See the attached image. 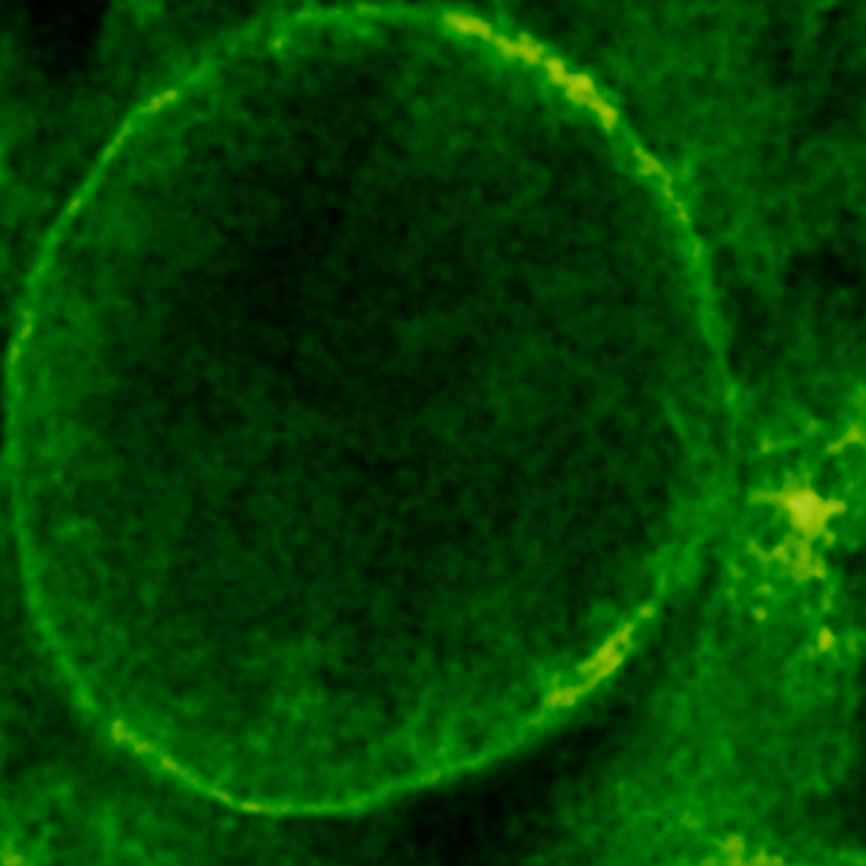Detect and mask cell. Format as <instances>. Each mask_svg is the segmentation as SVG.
Here are the masks:
<instances>
[{"mask_svg":"<svg viewBox=\"0 0 866 866\" xmlns=\"http://www.w3.org/2000/svg\"><path fill=\"white\" fill-rule=\"evenodd\" d=\"M630 635H633V625H625L623 630H617L612 638L605 643V648L597 651L592 661H587L579 673L585 676V681H577L574 686H564V689H554V693L549 696V707H569L574 704L577 696H582L585 691H590L597 681H602L605 676H610L612 671L617 669V663L623 661V653L625 648L630 646Z\"/></svg>","mask_w":866,"mask_h":866,"instance_id":"1","label":"cell"},{"mask_svg":"<svg viewBox=\"0 0 866 866\" xmlns=\"http://www.w3.org/2000/svg\"><path fill=\"white\" fill-rule=\"evenodd\" d=\"M775 556H780L785 564H788V569L793 572V577L795 579H806V577H813V574H823V569L818 567V559L811 554V541L808 539H785L780 547H777Z\"/></svg>","mask_w":866,"mask_h":866,"instance_id":"2","label":"cell"},{"mask_svg":"<svg viewBox=\"0 0 866 866\" xmlns=\"http://www.w3.org/2000/svg\"><path fill=\"white\" fill-rule=\"evenodd\" d=\"M859 437H861V432H859V427H854L851 430V434H844V437H841V440L838 442H833V445H831V452H838V450L841 448H846V445H851V442H859Z\"/></svg>","mask_w":866,"mask_h":866,"instance_id":"3","label":"cell"},{"mask_svg":"<svg viewBox=\"0 0 866 866\" xmlns=\"http://www.w3.org/2000/svg\"><path fill=\"white\" fill-rule=\"evenodd\" d=\"M3 166H6V132H3V112H0V188H3Z\"/></svg>","mask_w":866,"mask_h":866,"instance_id":"4","label":"cell"}]
</instances>
